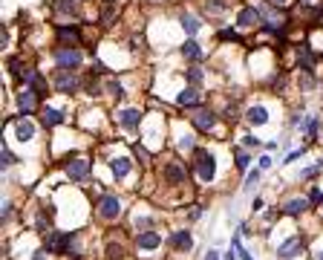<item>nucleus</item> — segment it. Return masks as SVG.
<instances>
[{
  "label": "nucleus",
  "instance_id": "f257e3e1",
  "mask_svg": "<svg viewBox=\"0 0 323 260\" xmlns=\"http://www.w3.org/2000/svg\"><path fill=\"white\" fill-rule=\"evenodd\" d=\"M193 168L199 170V177H202L205 182H211V180H214V174H216V162H214L211 153L197 151V153H193Z\"/></svg>",
  "mask_w": 323,
  "mask_h": 260
},
{
  "label": "nucleus",
  "instance_id": "f03ea898",
  "mask_svg": "<svg viewBox=\"0 0 323 260\" xmlns=\"http://www.w3.org/2000/svg\"><path fill=\"white\" fill-rule=\"evenodd\" d=\"M55 64H58L61 70H70L72 72L81 64V52H78V49H58V52H55Z\"/></svg>",
  "mask_w": 323,
  "mask_h": 260
},
{
  "label": "nucleus",
  "instance_id": "7ed1b4c3",
  "mask_svg": "<svg viewBox=\"0 0 323 260\" xmlns=\"http://www.w3.org/2000/svg\"><path fill=\"white\" fill-rule=\"evenodd\" d=\"M70 243H72V234L52 232V234H49V240H46V249L52 251V254H63V251L70 249Z\"/></svg>",
  "mask_w": 323,
  "mask_h": 260
},
{
  "label": "nucleus",
  "instance_id": "20e7f679",
  "mask_svg": "<svg viewBox=\"0 0 323 260\" xmlns=\"http://www.w3.org/2000/svg\"><path fill=\"white\" fill-rule=\"evenodd\" d=\"M87 174H90V162H87V159H72L70 165H67V177L75 180V182L87 180Z\"/></svg>",
  "mask_w": 323,
  "mask_h": 260
},
{
  "label": "nucleus",
  "instance_id": "39448f33",
  "mask_svg": "<svg viewBox=\"0 0 323 260\" xmlns=\"http://www.w3.org/2000/svg\"><path fill=\"white\" fill-rule=\"evenodd\" d=\"M99 211H101V217H107V220H116V217L121 214V203H118V197H101Z\"/></svg>",
  "mask_w": 323,
  "mask_h": 260
},
{
  "label": "nucleus",
  "instance_id": "423d86ee",
  "mask_svg": "<svg viewBox=\"0 0 323 260\" xmlns=\"http://www.w3.org/2000/svg\"><path fill=\"white\" fill-rule=\"evenodd\" d=\"M35 96H38V93L26 84V87L18 93V107L23 110V113H32V110H35Z\"/></svg>",
  "mask_w": 323,
  "mask_h": 260
},
{
  "label": "nucleus",
  "instance_id": "0eeeda50",
  "mask_svg": "<svg viewBox=\"0 0 323 260\" xmlns=\"http://www.w3.org/2000/svg\"><path fill=\"white\" fill-rule=\"evenodd\" d=\"M300 249H303V240H300V237H292V240H286V243H283V246L277 249V254H280L283 260H292Z\"/></svg>",
  "mask_w": 323,
  "mask_h": 260
},
{
  "label": "nucleus",
  "instance_id": "6e6552de",
  "mask_svg": "<svg viewBox=\"0 0 323 260\" xmlns=\"http://www.w3.org/2000/svg\"><path fill=\"white\" fill-rule=\"evenodd\" d=\"M55 87H58V93H75V90H78V78L70 75V70H67L63 75L55 78Z\"/></svg>",
  "mask_w": 323,
  "mask_h": 260
},
{
  "label": "nucleus",
  "instance_id": "1a4fd4ad",
  "mask_svg": "<svg viewBox=\"0 0 323 260\" xmlns=\"http://www.w3.org/2000/svg\"><path fill=\"white\" fill-rule=\"evenodd\" d=\"M193 125H197L199 130H214V127H216V116H214V113H208V110H197Z\"/></svg>",
  "mask_w": 323,
  "mask_h": 260
},
{
  "label": "nucleus",
  "instance_id": "9d476101",
  "mask_svg": "<svg viewBox=\"0 0 323 260\" xmlns=\"http://www.w3.org/2000/svg\"><path fill=\"white\" fill-rule=\"evenodd\" d=\"M237 23H240V26H254V23H260V9L245 6V9L237 15Z\"/></svg>",
  "mask_w": 323,
  "mask_h": 260
},
{
  "label": "nucleus",
  "instance_id": "9b49d317",
  "mask_svg": "<svg viewBox=\"0 0 323 260\" xmlns=\"http://www.w3.org/2000/svg\"><path fill=\"white\" fill-rule=\"evenodd\" d=\"M15 136H18L20 142H29V139H35V125L20 119L18 125H15Z\"/></svg>",
  "mask_w": 323,
  "mask_h": 260
},
{
  "label": "nucleus",
  "instance_id": "f8f14e48",
  "mask_svg": "<svg viewBox=\"0 0 323 260\" xmlns=\"http://www.w3.org/2000/svg\"><path fill=\"white\" fill-rule=\"evenodd\" d=\"M118 122L133 130V127H139V122H142V113H139V110H121V113H118Z\"/></svg>",
  "mask_w": 323,
  "mask_h": 260
},
{
  "label": "nucleus",
  "instance_id": "ddd939ff",
  "mask_svg": "<svg viewBox=\"0 0 323 260\" xmlns=\"http://www.w3.org/2000/svg\"><path fill=\"white\" fill-rule=\"evenodd\" d=\"M171 243H173V249H179V251H188L190 246H193V240H190L188 232H173Z\"/></svg>",
  "mask_w": 323,
  "mask_h": 260
},
{
  "label": "nucleus",
  "instance_id": "4468645a",
  "mask_svg": "<svg viewBox=\"0 0 323 260\" xmlns=\"http://www.w3.org/2000/svg\"><path fill=\"white\" fill-rule=\"evenodd\" d=\"M248 122H251V125H266V122H269V110L263 107V104L251 107L248 110Z\"/></svg>",
  "mask_w": 323,
  "mask_h": 260
},
{
  "label": "nucleus",
  "instance_id": "2eb2a0df",
  "mask_svg": "<svg viewBox=\"0 0 323 260\" xmlns=\"http://www.w3.org/2000/svg\"><path fill=\"white\" fill-rule=\"evenodd\" d=\"M306 208H309V199H288L286 206H283V211L292 214V217H297V214H303Z\"/></svg>",
  "mask_w": 323,
  "mask_h": 260
},
{
  "label": "nucleus",
  "instance_id": "dca6fc26",
  "mask_svg": "<svg viewBox=\"0 0 323 260\" xmlns=\"http://www.w3.org/2000/svg\"><path fill=\"white\" fill-rule=\"evenodd\" d=\"M41 122H44L46 127H55V125H61V122H63V116L58 113V110H52V107H44V113H41Z\"/></svg>",
  "mask_w": 323,
  "mask_h": 260
},
{
  "label": "nucleus",
  "instance_id": "f3484780",
  "mask_svg": "<svg viewBox=\"0 0 323 260\" xmlns=\"http://www.w3.org/2000/svg\"><path fill=\"white\" fill-rule=\"evenodd\" d=\"M113 174H116L118 180H124L127 174H130V159H127V156H118V159H113Z\"/></svg>",
  "mask_w": 323,
  "mask_h": 260
},
{
  "label": "nucleus",
  "instance_id": "a211bd4d",
  "mask_svg": "<svg viewBox=\"0 0 323 260\" xmlns=\"http://www.w3.org/2000/svg\"><path fill=\"white\" fill-rule=\"evenodd\" d=\"M159 243H162V237H159L156 232H144V234H139V246H142V249H156Z\"/></svg>",
  "mask_w": 323,
  "mask_h": 260
},
{
  "label": "nucleus",
  "instance_id": "6ab92c4d",
  "mask_svg": "<svg viewBox=\"0 0 323 260\" xmlns=\"http://www.w3.org/2000/svg\"><path fill=\"white\" fill-rule=\"evenodd\" d=\"M165 180L173 182V185H179V182L185 180V170H182L179 165H168V168H165Z\"/></svg>",
  "mask_w": 323,
  "mask_h": 260
},
{
  "label": "nucleus",
  "instance_id": "aec40b11",
  "mask_svg": "<svg viewBox=\"0 0 323 260\" xmlns=\"http://www.w3.org/2000/svg\"><path fill=\"white\" fill-rule=\"evenodd\" d=\"M179 23H182V29H185L188 35H197V32H199V20H197V15H182Z\"/></svg>",
  "mask_w": 323,
  "mask_h": 260
},
{
  "label": "nucleus",
  "instance_id": "412c9836",
  "mask_svg": "<svg viewBox=\"0 0 323 260\" xmlns=\"http://www.w3.org/2000/svg\"><path fill=\"white\" fill-rule=\"evenodd\" d=\"M58 38H61V44H78V29H70V26H61L58 29Z\"/></svg>",
  "mask_w": 323,
  "mask_h": 260
},
{
  "label": "nucleus",
  "instance_id": "4be33fe9",
  "mask_svg": "<svg viewBox=\"0 0 323 260\" xmlns=\"http://www.w3.org/2000/svg\"><path fill=\"white\" fill-rule=\"evenodd\" d=\"M182 55H185L188 61H199V58H202V49H199V44H193V41H188V44L182 46Z\"/></svg>",
  "mask_w": 323,
  "mask_h": 260
},
{
  "label": "nucleus",
  "instance_id": "5701e85b",
  "mask_svg": "<svg viewBox=\"0 0 323 260\" xmlns=\"http://www.w3.org/2000/svg\"><path fill=\"white\" fill-rule=\"evenodd\" d=\"M182 104V107H193L199 101V96H197V90H185V93H179V99H176Z\"/></svg>",
  "mask_w": 323,
  "mask_h": 260
},
{
  "label": "nucleus",
  "instance_id": "b1692460",
  "mask_svg": "<svg viewBox=\"0 0 323 260\" xmlns=\"http://www.w3.org/2000/svg\"><path fill=\"white\" fill-rule=\"evenodd\" d=\"M231 246H234V249H237V254H240V260H254L251 254H248V251L242 249V243H240V237H234V240H231Z\"/></svg>",
  "mask_w": 323,
  "mask_h": 260
},
{
  "label": "nucleus",
  "instance_id": "393cba45",
  "mask_svg": "<svg viewBox=\"0 0 323 260\" xmlns=\"http://www.w3.org/2000/svg\"><path fill=\"white\" fill-rule=\"evenodd\" d=\"M0 156H3V165H15V162H18V159H15V153H12L6 145H3V153H0Z\"/></svg>",
  "mask_w": 323,
  "mask_h": 260
},
{
  "label": "nucleus",
  "instance_id": "a878e982",
  "mask_svg": "<svg viewBox=\"0 0 323 260\" xmlns=\"http://www.w3.org/2000/svg\"><path fill=\"white\" fill-rule=\"evenodd\" d=\"M237 168H240V170H245V168H248V156H245L242 151H237Z\"/></svg>",
  "mask_w": 323,
  "mask_h": 260
},
{
  "label": "nucleus",
  "instance_id": "bb28decb",
  "mask_svg": "<svg viewBox=\"0 0 323 260\" xmlns=\"http://www.w3.org/2000/svg\"><path fill=\"white\" fill-rule=\"evenodd\" d=\"M107 87H110V93H113V96H118V99L124 96V90H121V84H116V81H110Z\"/></svg>",
  "mask_w": 323,
  "mask_h": 260
},
{
  "label": "nucleus",
  "instance_id": "cd10ccee",
  "mask_svg": "<svg viewBox=\"0 0 323 260\" xmlns=\"http://www.w3.org/2000/svg\"><path fill=\"white\" fill-rule=\"evenodd\" d=\"M257 180H260V170H251V174H248V180H245V188H251Z\"/></svg>",
  "mask_w": 323,
  "mask_h": 260
},
{
  "label": "nucleus",
  "instance_id": "c85d7f7f",
  "mask_svg": "<svg viewBox=\"0 0 323 260\" xmlns=\"http://www.w3.org/2000/svg\"><path fill=\"white\" fill-rule=\"evenodd\" d=\"M219 38H222V41H240V38H237V32H231V29H225Z\"/></svg>",
  "mask_w": 323,
  "mask_h": 260
},
{
  "label": "nucleus",
  "instance_id": "c756f323",
  "mask_svg": "<svg viewBox=\"0 0 323 260\" xmlns=\"http://www.w3.org/2000/svg\"><path fill=\"white\" fill-rule=\"evenodd\" d=\"M314 127H317V119H309L306 122V133H314Z\"/></svg>",
  "mask_w": 323,
  "mask_h": 260
},
{
  "label": "nucleus",
  "instance_id": "7c9ffc66",
  "mask_svg": "<svg viewBox=\"0 0 323 260\" xmlns=\"http://www.w3.org/2000/svg\"><path fill=\"white\" fill-rule=\"evenodd\" d=\"M58 9H61V12H67V15H70V12H72V3H67V0H61V3H58Z\"/></svg>",
  "mask_w": 323,
  "mask_h": 260
},
{
  "label": "nucleus",
  "instance_id": "2f4dec72",
  "mask_svg": "<svg viewBox=\"0 0 323 260\" xmlns=\"http://www.w3.org/2000/svg\"><path fill=\"white\" fill-rule=\"evenodd\" d=\"M190 81H193V84H199V81H202V72H199V70H190Z\"/></svg>",
  "mask_w": 323,
  "mask_h": 260
},
{
  "label": "nucleus",
  "instance_id": "473e14b6",
  "mask_svg": "<svg viewBox=\"0 0 323 260\" xmlns=\"http://www.w3.org/2000/svg\"><path fill=\"white\" fill-rule=\"evenodd\" d=\"M266 168H271V159H269V156H263V159H260V170H266Z\"/></svg>",
  "mask_w": 323,
  "mask_h": 260
},
{
  "label": "nucleus",
  "instance_id": "72a5a7b5",
  "mask_svg": "<svg viewBox=\"0 0 323 260\" xmlns=\"http://www.w3.org/2000/svg\"><path fill=\"white\" fill-rule=\"evenodd\" d=\"M312 203H323V194H320V191H312Z\"/></svg>",
  "mask_w": 323,
  "mask_h": 260
},
{
  "label": "nucleus",
  "instance_id": "f704fd0d",
  "mask_svg": "<svg viewBox=\"0 0 323 260\" xmlns=\"http://www.w3.org/2000/svg\"><path fill=\"white\" fill-rule=\"evenodd\" d=\"M271 6H286V0H269Z\"/></svg>",
  "mask_w": 323,
  "mask_h": 260
},
{
  "label": "nucleus",
  "instance_id": "c9c22d12",
  "mask_svg": "<svg viewBox=\"0 0 323 260\" xmlns=\"http://www.w3.org/2000/svg\"><path fill=\"white\" fill-rule=\"evenodd\" d=\"M205 260H219V257H216V251H208V257Z\"/></svg>",
  "mask_w": 323,
  "mask_h": 260
},
{
  "label": "nucleus",
  "instance_id": "e433bc0d",
  "mask_svg": "<svg viewBox=\"0 0 323 260\" xmlns=\"http://www.w3.org/2000/svg\"><path fill=\"white\" fill-rule=\"evenodd\" d=\"M35 260H46V257H44V251H35Z\"/></svg>",
  "mask_w": 323,
  "mask_h": 260
},
{
  "label": "nucleus",
  "instance_id": "4c0bfd02",
  "mask_svg": "<svg viewBox=\"0 0 323 260\" xmlns=\"http://www.w3.org/2000/svg\"><path fill=\"white\" fill-rule=\"evenodd\" d=\"M317 260H323V251H320V254H317Z\"/></svg>",
  "mask_w": 323,
  "mask_h": 260
}]
</instances>
